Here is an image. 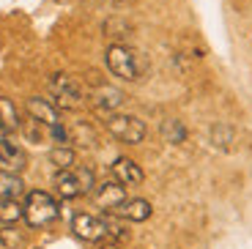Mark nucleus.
<instances>
[{"label":"nucleus","mask_w":252,"mask_h":249,"mask_svg":"<svg viewBox=\"0 0 252 249\" xmlns=\"http://www.w3.org/2000/svg\"><path fill=\"white\" fill-rule=\"evenodd\" d=\"M22 206H25V222L31 227H47L61 214L58 200L50 192H44V189H31V192H25V203Z\"/></svg>","instance_id":"f257e3e1"},{"label":"nucleus","mask_w":252,"mask_h":249,"mask_svg":"<svg viewBox=\"0 0 252 249\" xmlns=\"http://www.w3.org/2000/svg\"><path fill=\"white\" fill-rule=\"evenodd\" d=\"M104 129L110 131V137H115L124 145H140L148 134L145 121H140L137 115H126V112H107L104 115Z\"/></svg>","instance_id":"f03ea898"},{"label":"nucleus","mask_w":252,"mask_h":249,"mask_svg":"<svg viewBox=\"0 0 252 249\" xmlns=\"http://www.w3.org/2000/svg\"><path fill=\"white\" fill-rule=\"evenodd\" d=\"M96 178L91 167H69V170H58L52 178V187L63 200H74L80 194H88L94 189Z\"/></svg>","instance_id":"7ed1b4c3"},{"label":"nucleus","mask_w":252,"mask_h":249,"mask_svg":"<svg viewBox=\"0 0 252 249\" xmlns=\"http://www.w3.org/2000/svg\"><path fill=\"white\" fill-rule=\"evenodd\" d=\"M104 63H107L110 74L118 77V80L124 82L140 80V55L126 44H110L107 52H104Z\"/></svg>","instance_id":"20e7f679"},{"label":"nucleus","mask_w":252,"mask_h":249,"mask_svg":"<svg viewBox=\"0 0 252 249\" xmlns=\"http://www.w3.org/2000/svg\"><path fill=\"white\" fill-rule=\"evenodd\" d=\"M47 88H50L52 104H55L58 110H80V107L85 104V91H82V85L69 74H52L50 82H47Z\"/></svg>","instance_id":"39448f33"},{"label":"nucleus","mask_w":252,"mask_h":249,"mask_svg":"<svg viewBox=\"0 0 252 249\" xmlns=\"http://www.w3.org/2000/svg\"><path fill=\"white\" fill-rule=\"evenodd\" d=\"M71 230H74L77 238L91 244H99L101 238H107V219L96 217V214H77L71 219Z\"/></svg>","instance_id":"423d86ee"},{"label":"nucleus","mask_w":252,"mask_h":249,"mask_svg":"<svg viewBox=\"0 0 252 249\" xmlns=\"http://www.w3.org/2000/svg\"><path fill=\"white\" fill-rule=\"evenodd\" d=\"M28 167V156L22 145L8 137V131H0V170L3 173H22Z\"/></svg>","instance_id":"0eeeda50"},{"label":"nucleus","mask_w":252,"mask_h":249,"mask_svg":"<svg viewBox=\"0 0 252 249\" xmlns=\"http://www.w3.org/2000/svg\"><path fill=\"white\" fill-rule=\"evenodd\" d=\"M126 200V187L121 181H104L94 192V206L104 214H115V208Z\"/></svg>","instance_id":"6e6552de"},{"label":"nucleus","mask_w":252,"mask_h":249,"mask_svg":"<svg viewBox=\"0 0 252 249\" xmlns=\"http://www.w3.org/2000/svg\"><path fill=\"white\" fill-rule=\"evenodd\" d=\"M124 91H118L115 85H107V82H101V85H96L94 91L88 93V101L94 104V110H99V112H115L121 104H124Z\"/></svg>","instance_id":"1a4fd4ad"},{"label":"nucleus","mask_w":252,"mask_h":249,"mask_svg":"<svg viewBox=\"0 0 252 249\" xmlns=\"http://www.w3.org/2000/svg\"><path fill=\"white\" fill-rule=\"evenodd\" d=\"M28 115H31L33 121H38V124H44L47 129L55 124H61V110H58L55 104H52L50 99H41V96H31L25 104Z\"/></svg>","instance_id":"9d476101"},{"label":"nucleus","mask_w":252,"mask_h":249,"mask_svg":"<svg viewBox=\"0 0 252 249\" xmlns=\"http://www.w3.org/2000/svg\"><path fill=\"white\" fill-rule=\"evenodd\" d=\"M113 175H115V181L124 184V187H140L143 178H145L143 167H140L134 159H126V156H118L113 162Z\"/></svg>","instance_id":"9b49d317"},{"label":"nucleus","mask_w":252,"mask_h":249,"mask_svg":"<svg viewBox=\"0 0 252 249\" xmlns=\"http://www.w3.org/2000/svg\"><path fill=\"white\" fill-rule=\"evenodd\" d=\"M154 214L151 203L143 197H134V200H124L118 208H115V217L126 219V222H145V219Z\"/></svg>","instance_id":"f8f14e48"},{"label":"nucleus","mask_w":252,"mask_h":249,"mask_svg":"<svg viewBox=\"0 0 252 249\" xmlns=\"http://www.w3.org/2000/svg\"><path fill=\"white\" fill-rule=\"evenodd\" d=\"M25 219V206L14 197H0V224H17Z\"/></svg>","instance_id":"ddd939ff"},{"label":"nucleus","mask_w":252,"mask_h":249,"mask_svg":"<svg viewBox=\"0 0 252 249\" xmlns=\"http://www.w3.org/2000/svg\"><path fill=\"white\" fill-rule=\"evenodd\" d=\"M69 137L74 145H80V148H94L96 145V131L91 124H85V121H77L74 126H69Z\"/></svg>","instance_id":"4468645a"},{"label":"nucleus","mask_w":252,"mask_h":249,"mask_svg":"<svg viewBox=\"0 0 252 249\" xmlns=\"http://www.w3.org/2000/svg\"><path fill=\"white\" fill-rule=\"evenodd\" d=\"M19 129V112L17 107H14L11 99H6V96H0V131H17Z\"/></svg>","instance_id":"2eb2a0df"},{"label":"nucleus","mask_w":252,"mask_h":249,"mask_svg":"<svg viewBox=\"0 0 252 249\" xmlns=\"http://www.w3.org/2000/svg\"><path fill=\"white\" fill-rule=\"evenodd\" d=\"M104 36L113 38V44H124L126 38L132 36V25H129L124 17H110L107 22H104Z\"/></svg>","instance_id":"dca6fc26"},{"label":"nucleus","mask_w":252,"mask_h":249,"mask_svg":"<svg viewBox=\"0 0 252 249\" xmlns=\"http://www.w3.org/2000/svg\"><path fill=\"white\" fill-rule=\"evenodd\" d=\"M22 194H25V184H22V178H19L17 173H3V170H0V197L19 200Z\"/></svg>","instance_id":"f3484780"},{"label":"nucleus","mask_w":252,"mask_h":249,"mask_svg":"<svg viewBox=\"0 0 252 249\" xmlns=\"http://www.w3.org/2000/svg\"><path fill=\"white\" fill-rule=\"evenodd\" d=\"M50 162L55 164L58 170H69V167H77V154L71 145H55L50 151Z\"/></svg>","instance_id":"a211bd4d"},{"label":"nucleus","mask_w":252,"mask_h":249,"mask_svg":"<svg viewBox=\"0 0 252 249\" xmlns=\"http://www.w3.org/2000/svg\"><path fill=\"white\" fill-rule=\"evenodd\" d=\"M0 247L6 249H22L25 247V233L17 224H0Z\"/></svg>","instance_id":"6ab92c4d"},{"label":"nucleus","mask_w":252,"mask_h":249,"mask_svg":"<svg viewBox=\"0 0 252 249\" xmlns=\"http://www.w3.org/2000/svg\"><path fill=\"white\" fill-rule=\"evenodd\" d=\"M162 137H164V143H173V145L184 143V140H187V126L178 118H167L162 124Z\"/></svg>","instance_id":"aec40b11"},{"label":"nucleus","mask_w":252,"mask_h":249,"mask_svg":"<svg viewBox=\"0 0 252 249\" xmlns=\"http://www.w3.org/2000/svg\"><path fill=\"white\" fill-rule=\"evenodd\" d=\"M233 129L227 124H214L211 126V143L217 145V148H222V151H227L230 145H233Z\"/></svg>","instance_id":"412c9836"},{"label":"nucleus","mask_w":252,"mask_h":249,"mask_svg":"<svg viewBox=\"0 0 252 249\" xmlns=\"http://www.w3.org/2000/svg\"><path fill=\"white\" fill-rule=\"evenodd\" d=\"M99 249H124V247H121V241H115V238H101V241H99Z\"/></svg>","instance_id":"4be33fe9"}]
</instances>
